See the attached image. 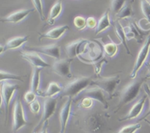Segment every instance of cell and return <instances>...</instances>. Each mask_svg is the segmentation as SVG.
<instances>
[{
	"label": "cell",
	"instance_id": "obj_14",
	"mask_svg": "<svg viewBox=\"0 0 150 133\" xmlns=\"http://www.w3.org/2000/svg\"><path fill=\"white\" fill-rule=\"evenodd\" d=\"M29 51H35L40 54L48 56L57 60L60 59V46L57 44H51V45H45V46L30 48Z\"/></svg>",
	"mask_w": 150,
	"mask_h": 133
},
{
	"label": "cell",
	"instance_id": "obj_8",
	"mask_svg": "<svg viewBox=\"0 0 150 133\" xmlns=\"http://www.w3.org/2000/svg\"><path fill=\"white\" fill-rule=\"evenodd\" d=\"M89 41L86 39H79L70 42L65 46L66 53L68 58L73 59L76 57L81 56L89 44Z\"/></svg>",
	"mask_w": 150,
	"mask_h": 133
},
{
	"label": "cell",
	"instance_id": "obj_35",
	"mask_svg": "<svg viewBox=\"0 0 150 133\" xmlns=\"http://www.w3.org/2000/svg\"><path fill=\"white\" fill-rule=\"evenodd\" d=\"M144 91L146 92V94L148 96V98H149V101H150V87L149 86V85L146 84V83H144ZM149 115H150V108H149V110L148 111L147 113H146L144 116L142 117L140 120H144L145 118H147Z\"/></svg>",
	"mask_w": 150,
	"mask_h": 133
},
{
	"label": "cell",
	"instance_id": "obj_19",
	"mask_svg": "<svg viewBox=\"0 0 150 133\" xmlns=\"http://www.w3.org/2000/svg\"><path fill=\"white\" fill-rule=\"evenodd\" d=\"M134 0H127V2L122 8V10L116 15L117 20H123L133 18L135 15V12L133 9V4Z\"/></svg>",
	"mask_w": 150,
	"mask_h": 133
},
{
	"label": "cell",
	"instance_id": "obj_13",
	"mask_svg": "<svg viewBox=\"0 0 150 133\" xmlns=\"http://www.w3.org/2000/svg\"><path fill=\"white\" fill-rule=\"evenodd\" d=\"M148 96L147 95H144L141 99H139L134 105L132 106L131 109L128 112V113L123 117L122 118H120L119 121H127V120H132V119H136L139 115L142 114L143 112V110L144 108L145 104H146V99H147Z\"/></svg>",
	"mask_w": 150,
	"mask_h": 133
},
{
	"label": "cell",
	"instance_id": "obj_16",
	"mask_svg": "<svg viewBox=\"0 0 150 133\" xmlns=\"http://www.w3.org/2000/svg\"><path fill=\"white\" fill-rule=\"evenodd\" d=\"M69 29H70V27L67 25L57 26V27L54 28V29H50L49 31H48L45 33H39V39L40 40L42 38H47V39L57 40V39H60L63 36V34Z\"/></svg>",
	"mask_w": 150,
	"mask_h": 133
},
{
	"label": "cell",
	"instance_id": "obj_21",
	"mask_svg": "<svg viewBox=\"0 0 150 133\" xmlns=\"http://www.w3.org/2000/svg\"><path fill=\"white\" fill-rule=\"evenodd\" d=\"M111 26H112V23L110 20L109 10H107L101 16L100 19L98 20V26L95 30V35H98L99 34L102 33L104 31L111 27Z\"/></svg>",
	"mask_w": 150,
	"mask_h": 133
},
{
	"label": "cell",
	"instance_id": "obj_10",
	"mask_svg": "<svg viewBox=\"0 0 150 133\" xmlns=\"http://www.w3.org/2000/svg\"><path fill=\"white\" fill-rule=\"evenodd\" d=\"M20 54L22 58L30 63L33 67L43 69L44 67H50V64L47 63L38 53L31 51H20Z\"/></svg>",
	"mask_w": 150,
	"mask_h": 133
},
{
	"label": "cell",
	"instance_id": "obj_27",
	"mask_svg": "<svg viewBox=\"0 0 150 133\" xmlns=\"http://www.w3.org/2000/svg\"><path fill=\"white\" fill-rule=\"evenodd\" d=\"M141 127H142V125L139 123L129 124V125L123 127L117 132L115 133H136L139 129H141Z\"/></svg>",
	"mask_w": 150,
	"mask_h": 133
},
{
	"label": "cell",
	"instance_id": "obj_15",
	"mask_svg": "<svg viewBox=\"0 0 150 133\" xmlns=\"http://www.w3.org/2000/svg\"><path fill=\"white\" fill-rule=\"evenodd\" d=\"M35 10V8L33 9H26V10H21L18 11L14 12L6 17L2 18L1 19V22L4 23H20L23 20H24L29 14L33 13Z\"/></svg>",
	"mask_w": 150,
	"mask_h": 133
},
{
	"label": "cell",
	"instance_id": "obj_32",
	"mask_svg": "<svg viewBox=\"0 0 150 133\" xmlns=\"http://www.w3.org/2000/svg\"><path fill=\"white\" fill-rule=\"evenodd\" d=\"M29 108H30L32 113H33L34 114H36L37 115V114H38L40 112L41 105L38 99H36V100L32 102L31 104H29Z\"/></svg>",
	"mask_w": 150,
	"mask_h": 133
},
{
	"label": "cell",
	"instance_id": "obj_20",
	"mask_svg": "<svg viewBox=\"0 0 150 133\" xmlns=\"http://www.w3.org/2000/svg\"><path fill=\"white\" fill-rule=\"evenodd\" d=\"M114 30H115L116 34H117V36L118 37L119 39H120L121 44L123 45V46L125 48L127 53L128 54V55L132 56L131 52H130V48H129L127 43V37H126L125 33L124 26H122V25L121 24L120 20H117L115 21V23H114Z\"/></svg>",
	"mask_w": 150,
	"mask_h": 133
},
{
	"label": "cell",
	"instance_id": "obj_36",
	"mask_svg": "<svg viewBox=\"0 0 150 133\" xmlns=\"http://www.w3.org/2000/svg\"><path fill=\"white\" fill-rule=\"evenodd\" d=\"M48 123L44 124V126L42 127V128L41 129L40 132H39L38 133H48Z\"/></svg>",
	"mask_w": 150,
	"mask_h": 133
},
{
	"label": "cell",
	"instance_id": "obj_2",
	"mask_svg": "<svg viewBox=\"0 0 150 133\" xmlns=\"http://www.w3.org/2000/svg\"><path fill=\"white\" fill-rule=\"evenodd\" d=\"M92 78L91 77L81 76L76 77L63 87L61 96H67V98L70 97L73 99L80 93L84 91L92 84Z\"/></svg>",
	"mask_w": 150,
	"mask_h": 133
},
{
	"label": "cell",
	"instance_id": "obj_29",
	"mask_svg": "<svg viewBox=\"0 0 150 133\" xmlns=\"http://www.w3.org/2000/svg\"><path fill=\"white\" fill-rule=\"evenodd\" d=\"M75 26L79 31H82L86 27V19L83 16H76L73 20Z\"/></svg>",
	"mask_w": 150,
	"mask_h": 133
},
{
	"label": "cell",
	"instance_id": "obj_26",
	"mask_svg": "<svg viewBox=\"0 0 150 133\" xmlns=\"http://www.w3.org/2000/svg\"><path fill=\"white\" fill-rule=\"evenodd\" d=\"M127 0H111V10L114 14L117 15L122 10Z\"/></svg>",
	"mask_w": 150,
	"mask_h": 133
},
{
	"label": "cell",
	"instance_id": "obj_23",
	"mask_svg": "<svg viewBox=\"0 0 150 133\" xmlns=\"http://www.w3.org/2000/svg\"><path fill=\"white\" fill-rule=\"evenodd\" d=\"M42 70V68L33 67L32 79H31L30 90L36 93L38 95L40 92V72Z\"/></svg>",
	"mask_w": 150,
	"mask_h": 133
},
{
	"label": "cell",
	"instance_id": "obj_17",
	"mask_svg": "<svg viewBox=\"0 0 150 133\" xmlns=\"http://www.w3.org/2000/svg\"><path fill=\"white\" fill-rule=\"evenodd\" d=\"M28 40H29V36L16 37L14 38H12L6 42L5 45H1L0 53L2 54L3 53L9 51V50H14L20 48L23 44L26 43Z\"/></svg>",
	"mask_w": 150,
	"mask_h": 133
},
{
	"label": "cell",
	"instance_id": "obj_37",
	"mask_svg": "<svg viewBox=\"0 0 150 133\" xmlns=\"http://www.w3.org/2000/svg\"><path fill=\"white\" fill-rule=\"evenodd\" d=\"M146 67H147L148 72L146 75V78H150V63L147 62L146 63Z\"/></svg>",
	"mask_w": 150,
	"mask_h": 133
},
{
	"label": "cell",
	"instance_id": "obj_6",
	"mask_svg": "<svg viewBox=\"0 0 150 133\" xmlns=\"http://www.w3.org/2000/svg\"><path fill=\"white\" fill-rule=\"evenodd\" d=\"M120 81H121V79L120 76L115 75L112 77H100L99 79L92 80L91 85L102 89L110 96V99H111L114 96L116 89L118 85L120 84Z\"/></svg>",
	"mask_w": 150,
	"mask_h": 133
},
{
	"label": "cell",
	"instance_id": "obj_4",
	"mask_svg": "<svg viewBox=\"0 0 150 133\" xmlns=\"http://www.w3.org/2000/svg\"><path fill=\"white\" fill-rule=\"evenodd\" d=\"M28 124L29 122L26 119V113L23 104L20 98H17L15 101L14 106H13V129H12L13 133L18 132L21 129Z\"/></svg>",
	"mask_w": 150,
	"mask_h": 133
},
{
	"label": "cell",
	"instance_id": "obj_33",
	"mask_svg": "<svg viewBox=\"0 0 150 133\" xmlns=\"http://www.w3.org/2000/svg\"><path fill=\"white\" fill-rule=\"evenodd\" d=\"M94 104V100L92 99L89 97H86V96H84L83 99H82L81 102L80 103V107L83 108H86V109H88V108H91L92 106H93Z\"/></svg>",
	"mask_w": 150,
	"mask_h": 133
},
{
	"label": "cell",
	"instance_id": "obj_38",
	"mask_svg": "<svg viewBox=\"0 0 150 133\" xmlns=\"http://www.w3.org/2000/svg\"><path fill=\"white\" fill-rule=\"evenodd\" d=\"M144 121L145 122H146V123H147V124H149V125L150 126V120H148V119H146V118H145V119L144 120Z\"/></svg>",
	"mask_w": 150,
	"mask_h": 133
},
{
	"label": "cell",
	"instance_id": "obj_12",
	"mask_svg": "<svg viewBox=\"0 0 150 133\" xmlns=\"http://www.w3.org/2000/svg\"><path fill=\"white\" fill-rule=\"evenodd\" d=\"M82 93L86 97H89L93 100H97L98 102H100L105 109L108 108V103L107 102L106 96H105L106 93L100 88L94 86V87L89 88V89H86Z\"/></svg>",
	"mask_w": 150,
	"mask_h": 133
},
{
	"label": "cell",
	"instance_id": "obj_18",
	"mask_svg": "<svg viewBox=\"0 0 150 133\" xmlns=\"http://www.w3.org/2000/svg\"><path fill=\"white\" fill-rule=\"evenodd\" d=\"M63 91V87L56 82H51L45 91H40L38 96L45 98L56 97L58 94H61Z\"/></svg>",
	"mask_w": 150,
	"mask_h": 133
},
{
	"label": "cell",
	"instance_id": "obj_28",
	"mask_svg": "<svg viewBox=\"0 0 150 133\" xmlns=\"http://www.w3.org/2000/svg\"><path fill=\"white\" fill-rule=\"evenodd\" d=\"M142 11L145 18L150 23V2L147 0H140Z\"/></svg>",
	"mask_w": 150,
	"mask_h": 133
},
{
	"label": "cell",
	"instance_id": "obj_7",
	"mask_svg": "<svg viewBox=\"0 0 150 133\" xmlns=\"http://www.w3.org/2000/svg\"><path fill=\"white\" fill-rule=\"evenodd\" d=\"M150 53V35L147 37L144 44L143 45L142 48L139 51L138 56L136 58V62H135L134 67L133 70L130 75V77L131 79H135L137 77L138 72L139 70L142 68L144 64L146 62L148 57H149Z\"/></svg>",
	"mask_w": 150,
	"mask_h": 133
},
{
	"label": "cell",
	"instance_id": "obj_22",
	"mask_svg": "<svg viewBox=\"0 0 150 133\" xmlns=\"http://www.w3.org/2000/svg\"><path fill=\"white\" fill-rule=\"evenodd\" d=\"M62 12V0H57L50 10L47 23L49 25H54L56 19L61 15Z\"/></svg>",
	"mask_w": 150,
	"mask_h": 133
},
{
	"label": "cell",
	"instance_id": "obj_25",
	"mask_svg": "<svg viewBox=\"0 0 150 133\" xmlns=\"http://www.w3.org/2000/svg\"><path fill=\"white\" fill-rule=\"evenodd\" d=\"M9 80H18V81L23 82V77L13 73L7 72L1 70L0 71V81H9Z\"/></svg>",
	"mask_w": 150,
	"mask_h": 133
},
{
	"label": "cell",
	"instance_id": "obj_11",
	"mask_svg": "<svg viewBox=\"0 0 150 133\" xmlns=\"http://www.w3.org/2000/svg\"><path fill=\"white\" fill-rule=\"evenodd\" d=\"M72 104L73 99L70 97L67 98V100L63 105L62 108L60 110L59 113V123H60V131L59 133H65L67 129V124L71 115Z\"/></svg>",
	"mask_w": 150,
	"mask_h": 133
},
{
	"label": "cell",
	"instance_id": "obj_30",
	"mask_svg": "<svg viewBox=\"0 0 150 133\" xmlns=\"http://www.w3.org/2000/svg\"><path fill=\"white\" fill-rule=\"evenodd\" d=\"M35 10L38 11L41 20H45V15L43 13V4H42V0H32Z\"/></svg>",
	"mask_w": 150,
	"mask_h": 133
},
{
	"label": "cell",
	"instance_id": "obj_3",
	"mask_svg": "<svg viewBox=\"0 0 150 133\" xmlns=\"http://www.w3.org/2000/svg\"><path fill=\"white\" fill-rule=\"evenodd\" d=\"M18 89V86L16 84L10 83L8 81H2L1 82V88H0V91H1V105L0 106H4V110H5V120L4 123L5 125H7V121H8L9 112H10V105L11 103V101L16 94V91Z\"/></svg>",
	"mask_w": 150,
	"mask_h": 133
},
{
	"label": "cell",
	"instance_id": "obj_1",
	"mask_svg": "<svg viewBox=\"0 0 150 133\" xmlns=\"http://www.w3.org/2000/svg\"><path fill=\"white\" fill-rule=\"evenodd\" d=\"M146 79V78L145 77V78H142L140 80H136L135 81L131 82L122 89L120 95V101L116 107V110L114 112H117L122 107L132 102L138 97L139 93H140L141 88Z\"/></svg>",
	"mask_w": 150,
	"mask_h": 133
},
{
	"label": "cell",
	"instance_id": "obj_24",
	"mask_svg": "<svg viewBox=\"0 0 150 133\" xmlns=\"http://www.w3.org/2000/svg\"><path fill=\"white\" fill-rule=\"evenodd\" d=\"M103 48L105 55L110 57V58H113V57L115 56L118 52V46L112 40H111V42H108L105 45H103Z\"/></svg>",
	"mask_w": 150,
	"mask_h": 133
},
{
	"label": "cell",
	"instance_id": "obj_5",
	"mask_svg": "<svg viewBox=\"0 0 150 133\" xmlns=\"http://www.w3.org/2000/svg\"><path fill=\"white\" fill-rule=\"evenodd\" d=\"M57 100H58V98L57 96L52 98H47L45 99L43 102L42 117L38 122V125L34 128L32 133H38L40 129L42 128L44 124L48 123V121L54 115L56 109H57Z\"/></svg>",
	"mask_w": 150,
	"mask_h": 133
},
{
	"label": "cell",
	"instance_id": "obj_31",
	"mask_svg": "<svg viewBox=\"0 0 150 133\" xmlns=\"http://www.w3.org/2000/svg\"><path fill=\"white\" fill-rule=\"evenodd\" d=\"M37 96H38V94H37L36 93H35L34 91H32V90L28 91L24 94L25 102L29 105V104L32 103V102H34L35 100H36Z\"/></svg>",
	"mask_w": 150,
	"mask_h": 133
},
{
	"label": "cell",
	"instance_id": "obj_34",
	"mask_svg": "<svg viewBox=\"0 0 150 133\" xmlns=\"http://www.w3.org/2000/svg\"><path fill=\"white\" fill-rule=\"evenodd\" d=\"M98 26V21L94 17H89L86 18V27L89 29H96Z\"/></svg>",
	"mask_w": 150,
	"mask_h": 133
},
{
	"label": "cell",
	"instance_id": "obj_9",
	"mask_svg": "<svg viewBox=\"0 0 150 133\" xmlns=\"http://www.w3.org/2000/svg\"><path fill=\"white\" fill-rule=\"evenodd\" d=\"M73 59L70 58L58 59L54 62L52 65V70L58 75L66 78H71L72 72L70 70L71 63Z\"/></svg>",
	"mask_w": 150,
	"mask_h": 133
}]
</instances>
